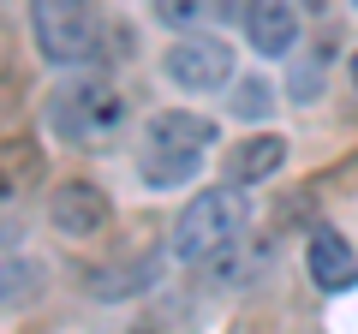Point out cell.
Returning a JSON list of instances; mask_svg holds the SVG:
<instances>
[{"instance_id": "1", "label": "cell", "mask_w": 358, "mask_h": 334, "mask_svg": "<svg viewBox=\"0 0 358 334\" xmlns=\"http://www.w3.org/2000/svg\"><path fill=\"white\" fill-rule=\"evenodd\" d=\"M215 138V126L197 114H155L143 126V150H138V173L155 191H173V185H192V173L203 167V150Z\"/></svg>"}, {"instance_id": "2", "label": "cell", "mask_w": 358, "mask_h": 334, "mask_svg": "<svg viewBox=\"0 0 358 334\" xmlns=\"http://www.w3.org/2000/svg\"><path fill=\"white\" fill-rule=\"evenodd\" d=\"M245 239V197L239 185H209V191H197L192 203L179 209L173 221V251L185 263H209L221 257L227 245Z\"/></svg>"}, {"instance_id": "3", "label": "cell", "mask_w": 358, "mask_h": 334, "mask_svg": "<svg viewBox=\"0 0 358 334\" xmlns=\"http://www.w3.org/2000/svg\"><path fill=\"white\" fill-rule=\"evenodd\" d=\"M120 126V90L108 78H78V84H60L48 96V131L66 143H102L108 131Z\"/></svg>"}, {"instance_id": "4", "label": "cell", "mask_w": 358, "mask_h": 334, "mask_svg": "<svg viewBox=\"0 0 358 334\" xmlns=\"http://www.w3.org/2000/svg\"><path fill=\"white\" fill-rule=\"evenodd\" d=\"M30 30L48 66H78L96 54V0H30Z\"/></svg>"}, {"instance_id": "5", "label": "cell", "mask_w": 358, "mask_h": 334, "mask_svg": "<svg viewBox=\"0 0 358 334\" xmlns=\"http://www.w3.org/2000/svg\"><path fill=\"white\" fill-rule=\"evenodd\" d=\"M167 78L179 90H221L233 78V48L215 36H185L167 48Z\"/></svg>"}, {"instance_id": "6", "label": "cell", "mask_w": 358, "mask_h": 334, "mask_svg": "<svg viewBox=\"0 0 358 334\" xmlns=\"http://www.w3.org/2000/svg\"><path fill=\"white\" fill-rule=\"evenodd\" d=\"M48 215H54V227H60V233L90 239V233L108 227V197H102V185H90V180H66V185H54Z\"/></svg>"}, {"instance_id": "7", "label": "cell", "mask_w": 358, "mask_h": 334, "mask_svg": "<svg viewBox=\"0 0 358 334\" xmlns=\"http://www.w3.org/2000/svg\"><path fill=\"white\" fill-rule=\"evenodd\" d=\"M245 36H251V48L268 54V60L293 54V42H299L293 0H245Z\"/></svg>"}, {"instance_id": "8", "label": "cell", "mask_w": 358, "mask_h": 334, "mask_svg": "<svg viewBox=\"0 0 358 334\" xmlns=\"http://www.w3.org/2000/svg\"><path fill=\"white\" fill-rule=\"evenodd\" d=\"M310 275H317L322 293H346V286H358V257H352V245H346L341 233L317 227V233H310Z\"/></svg>"}, {"instance_id": "9", "label": "cell", "mask_w": 358, "mask_h": 334, "mask_svg": "<svg viewBox=\"0 0 358 334\" xmlns=\"http://www.w3.org/2000/svg\"><path fill=\"white\" fill-rule=\"evenodd\" d=\"M281 161H287V138H245L239 150L227 155V180L233 185H257V180H268Z\"/></svg>"}, {"instance_id": "10", "label": "cell", "mask_w": 358, "mask_h": 334, "mask_svg": "<svg viewBox=\"0 0 358 334\" xmlns=\"http://www.w3.org/2000/svg\"><path fill=\"white\" fill-rule=\"evenodd\" d=\"M36 293H42L36 263H0V305H30Z\"/></svg>"}, {"instance_id": "11", "label": "cell", "mask_w": 358, "mask_h": 334, "mask_svg": "<svg viewBox=\"0 0 358 334\" xmlns=\"http://www.w3.org/2000/svg\"><path fill=\"white\" fill-rule=\"evenodd\" d=\"M138 286H150V257L131 263V269H102V275H90V293H96V298H126V293H138Z\"/></svg>"}, {"instance_id": "12", "label": "cell", "mask_w": 358, "mask_h": 334, "mask_svg": "<svg viewBox=\"0 0 358 334\" xmlns=\"http://www.w3.org/2000/svg\"><path fill=\"white\" fill-rule=\"evenodd\" d=\"M155 18H167V24H192V18H203V0H155Z\"/></svg>"}, {"instance_id": "13", "label": "cell", "mask_w": 358, "mask_h": 334, "mask_svg": "<svg viewBox=\"0 0 358 334\" xmlns=\"http://www.w3.org/2000/svg\"><path fill=\"white\" fill-rule=\"evenodd\" d=\"M239 90L245 96H233V114H263L268 108V84L263 78H251V84H239Z\"/></svg>"}, {"instance_id": "14", "label": "cell", "mask_w": 358, "mask_h": 334, "mask_svg": "<svg viewBox=\"0 0 358 334\" xmlns=\"http://www.w3.org/2000/svg\"><path fill=\"white\" fill-rule=\"evenodd\" d=\"M6 191H13V185H6V180H0V197H6Z\"/></svg>"}, {"instance_id": "15", "label": "cell", "mask_w": 358, "mask_h": 334, "mask_svg": "<svg viewBox=\"0 0 358 334\" xmlns=\"http://www.w3.org/2000/svg\"><path fill=\"white\" fill-rule=\"evenodd\" d=\"M131 334H155V328H131Z\"/></svg>"}, {"instance_id": "16", "label": "cell", "mask_w": 358, "mask_h": 334, "mask_svg": "<svg viewBox=\"0 0 358 334\" xmlns=\"http://www.w3.org/2000/svg\"><path fill=\"white\" fill-rule=\"evenodd\" d=\"M352 78H358V60H352Z\"/></svg>"}]
</instances>
